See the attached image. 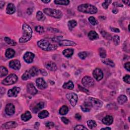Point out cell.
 Listing matches in <instances>:
<instances>
[{
	"mask_svg": "<svg viewBox=\"0 0 130 130\" xmlns=\"http://www.w3.org/2000/svg\"><path fill=\"white\" fill-rule=\"evenodd\" d=\"M58 43L59 45L62 46H73L76 45L75 42L68 40H59Z\"/></svg>",
	"mask_w": 130,
	"mask_h": 130,
	"instance_id": "15",
	"label": "cell"
},
{
	"mask_svg": "<svg viewBox=\"0 0 130 130\" xmlns=\"http://www.w3.org/2000/svg\"><path fill=\"white\" fill-rule=\"evenodd\" d=\"M112 12L114 14H116L118 12V10L117 9H113L112 10Z\"/></svg>",
	"mask_w": 130,
	"mask_h": 130,
	"instance_id": "61",
	"label": "cell"
},
{
	"mask_svg": "<svg viewBox=\"0 0 130 130\" xmlns=\"http://www.w3.org/2000/svg\"><path fill=\"white\" fill-rule=\"evenodd\" d=\"M38 117L41 119L46 118L49 116V112L46 110H43L38 114Z\"/></svg>",
	"mask_w": 130,
	"mask_h": 130,
	"instance_id": "33",
	"label": "cell"
},
{
	"mask_svg": "<svg viewBox=\"0 0 130 130\" xmlns=\"http://www.w3.org/2000/svg\"><path fill=\"white\" fill-rule=\"evenodd\" d=\"M87 124L91 129H92L96 127V122L94 120H88L87 122Z\"/></svg>",
	"mask_w": 130,
	"mask_h": 130,
	"instance_id": "39",
	"label": "cell"
},
{
	"mask_svg": "<svg viewBox=\"0 0 130 130\" xmlns=\"http://www.w3.org/2000/svg\"><path fill=\"white\" fill-rule=\"evenodd\" d=\"M113 5L116 7H123L122 4H120V3L117 2H114L113 4Z\"/></svg>",
	"mask_w": 130,
	"mask_h": 130,
	"instance_id": "51",
	"label": "cell"
},
{
	"mask_svg": "<svg viewBox=\"0 0 130 130\" xmlns=\"http://www.w3.org/2000/svg\"><path fill=\"white\" fill-rule=\"evenodd\" d=\"M78 87H79V90H80V91H84V92H88V91L87 90V89H85V88H83V87H81L80 85H78Z\"/></svg>",
	"mask_w": 130,
	"mask_h": 130,
	"instance_id": "55",
	"label": "cell"
},
{
	"mask_svg": "<svg viewBox=\"0 0 130 130\" xmlns=\"http://www.w3.org/2000/svg\"><path fill=\"white\" fill-rule=\"evenodd\" d=\"M35 30L37 33H38L39 34H43L45 33V29H44V28L40 25L36 27L35 28Z\"/></svg>",
	"mask_w": 130,
	"mask_h": 130,
	"instance_id": "42",
	"label": "cell"
},
{
	"mask_svg": "<svg viewBox=\"0 0 130 130\" xmlns=\"http://www.w3.org/2000/svg\"><path fill=\"white\" fill-rule=\"evenodd\" d=\"M82 83L85 87H91L94 85L95 81L91 77L88 76H85L82 79Z\"/></svg>",
	"mask_w": 130,
	"mask_h": 130,
	"instance_id": "6",
	"label": "cell"
},
{
	"mask_svg": "<svg viewBox=\"0 0 130 130\" xmlns=\"http://www.w3.org/2000/svg\"><path fill=\"white\" fill-rule=\"evenodd\" d=\"M74 84L72 81H69L68 82L64 83L63 87L65 89H68V90H72L74 88Z\"/></svg>",
	"mask_w": 130,
	"mask_h": 130,
	"instance_id": "29",
	"label": "cell"
},
{
	"mask_svg": "<svg viewBox=\"0 0 130 130\" xmlns=\"http://www.w3.org/2000/svg\"><path fill=\"white\" fill-rule=\"evenodd\" d=\"M32 118V115L29 111H27L24 113L21 116V120L24 121H27Z\"/></svg>",
	"mask_w": 130,
	"mask_h": 130,
	"instance_id": "25",
	"label": "cell"
},
{
	"mask_svg": "<svg viewBox=\"0 0 130 130\" xmlns=\"http://www.w3.org/2000/svg\"><path fill=\"white\" fill-rule=\"evenodd\" d=\"M98 51H99L100 56L102 58H104L106 57V56H107L106 51L105 50L104 48H100L98 50Z\"/></svg>",
	"mask_w": 130,
	"mask_h": 130,
	"instance_id": "38",
	"label": "cell"
},
{
	"mask_svg": "<svg viewBox=\"0 0 130 130\" xmlns=\"http://www.w3.org/2000/svg\"><path fill=\"white\" fill-rule=\"evenodd\" d=\"M130 62L126 63L125 64V69L126 70H127V71H130Z\"/></svg>",
	"mask_w": 130,
	"mask_h": 130,
	"instance_id": "52",
	"label": "cell"
},
{
	"mask_svg": "<svg viewBox=\"0 0 130 130\" xmlns=\"http://www.w3.org/2000/svg\"><path fill=\"white\" fill-rule=\"evenodd\" d=\"M92 75H93L94 78L98 81L102 80L104 76L103 71L101 69L99 68H96V69H95V70L93 71Z\"/></svg>",
	"mask_w": 130,
	"mask_h": 130,
	"instance_id": "9",
	"label": "cell"
},
{
	"mask_svg": "<svg viewBox=\"0 0 130 130\" xmlns=\"http://www.w3.org/2000/svg\"><path fill=\"white\" fill-rule=\"evenodd\" d=\"M88 37L89 39L91 40H94L99 38L98 34L94 31H91L89 32L88 34Z\"/></svg>",
	"mask_w": 130,
	"mask_h": 130,
	"instance_id": "26",
	"label": "cell"
},
{
	"mask_svg": "<svg viewBox=\"0 0 130 130\" xmlns=\"http://www.w3.org/2000/svg\"><path fill=\"white\" fill-rule=\"evenodd\" d=\"M36 17L37 18V19L41 21H44L45 19V17L44 16V15L41 11H39L37 12L36 14Z\"/></svg>",
	"mask_w": 130,
	"mask_h": 130,
	"instance_id": "34",
	"label": "cell"
},
{
	"mask_svg": "<svg viewBox=\"0 0 130 130\" xmlns=\"http://www.w3.org/2000/svg\"><path fill=\"white\" fill-rule=\"evenodd\" d=\"M61 120H62V121L64 122V123L66 125H67L69 124V120H68V118H67L66 117H62L61 118Z\"/></svg>",
	"mask_w": 130,
	"mask_h": 130,
	"instance_id": "50",
	"label": "cell"
},
{
	"mask_svg": "<svg viewBox=\"0 0 130 130\" xmlns=\"http://www.w3.org/2000/svg\"><path fill=\"white\" fill-rule=\"evenodd\" d=\"M44 107V103L42 102H40L34 107V108L33 109L32 111L34 113H37L39 111H40L41 109H43Z\"/></svg>",
	"mask_w": 130,
	"mask_h": 130,
	"instance_id": "24",
	"label": "cell"
},
{
	"mask_svg": "<svg viewBox=\"0 0 130 130\" xmlns=\"http://www.w3.org/2000/svg\"><path fill=\"white\" fill-rule=\"evenodd\" d=\"M5 2L4 1H0V7H1V9H3L4 6L5 5Z\"/></svg>",
	"mask_w": 130,
	"mask_h": 130,
	"instance_id": "57",
	"label": "cell"
},
{
	"mask_svg": "<svg viewBox=\"0 0 130 130\" xmlns=\"http://www.w3.org/2000/svg\"><path fill=\"white\" fill-rule=\"evenodd\" d=\"M77 25V23L76 21H75V20H70L68 23V28L70 31H72L73 29L75 28Z\"/></svg>",
	"mask_w": 130,
	"mask_h": 130,
	"instance_id": "31",
	"label": "cell"
},
{
	"mask_svg": "<svg viewBox=\"0 0 130 130\" xmlns=\"http://www.w3.org/2000/svg\"><path fill=\"white\" fill-rule=\"evenodd\" d=\"M5 88H3V87H1V95L2 96L5 93Z\"/></svg>",
	"mask_w": 130,
	"mask_h": 130,
	"instance_id": "58",
	"label": "cell"
},
{
	"mask_svg": "<svg viewBox=\"0 0 130 130\" xmlns=\"http://www.w3.org/2000/svg\"><path fill=\"white\" fill-rule=\"evenodd\" d=\"M77 9L79 11L84 13L96 14L98 12V9L95 6L89 4L80 5L78 7Z\"/></svg>",
	"mask_w": 130,
	"mask_h": 130,
	"instance_id": "3",
	"label": "cell"
},
{
	"mask_svg": "<svg viewBox=\"0 0 130 130\" xmlns=\"http://www.w3.org/2000/svg\"><path fill=\"white\" fill-rule=\"evenodd\" d=\"M15 51L12 49V48H8L6 51L5 56L8 58H13L15 55Z\"/></svg>",
	"mask_w": 130,
	"mask_h": 130,
	"instance_id": "27",
	"label": "cell"
},
{
	"mask_svg": "<svg viewBox=\"0 0 130 130\" xmlns=\"http://www.w3.org/2000/svg\"><path fill=\"white\" fill-rule=\"evenodd\" d=\"M4 40H5V41L10 45L15 46L17 44V43L15 41H14V40H12L11 39H10L9 37H5V38H4Z\"/></svg>",
	"mask_w": 130,
	"mask_h": 130,
	"instance_id": "35",
	"label": "cell"
},
{
	"mask_svg": "<svg viewBox=\"0 0 130 130\" xmlns=\"http://www.w3.org/2000/svg\"><path fill=\"white\" fill-rule=\"evenodd\" d=\"M29 72L30 74L31 77H35L37 76L39 73V70L36 67H33L29 70Z\"/></svg>",
	"mask_w": 130,
	"mask_h": 130,
	"instance_id": "23",
	"label": "cell"
},
{
	"mask_svg": "<svg viewBox=\"0 0 130 130\" xmlns=\"http://www.w3.org/2000/svg\"><path fill=\"white\" fill-rule=\"evenodd\" d=\"M9 67L14 70H18L20 68L21 64L19 61H18V59H14L10 62Z\"/></svg>",
	"mask_w": 130,
	"mask_h": 130,
	"instance_id": "16",
	"label": "cell"
},
{
	"mask_svg": "<svg viewBox=\"0 0 130 130\" xmlns=\"http://www.w3.org/2000/svg\"><path fill=\"white\" fill-rule=\"evenodd\" d=\"M75 118L78 120H80L81 119V116L79 113H77L75 115Z\"/></svg>",
	"mask_w": 130,
	"mask_h": 130,
	"instance_id": "56",
	"label": "cell"
},
{
	"mask_svg": "<svg viewBox=\"0 0 130 130\" xmlns=\"http://www.w3.org/2000/svg\"><path fill=\"white\" fill-rule=\"evenodd\" d=\"M101 34L103 36V37L105 39L107 40H111L112 39V37H111V35L109 34L108 33H107L105 31H103L101 32Z\"/></svg>",
	"mask_w": 130,
	"mask_h": 130,
	"instance_id": "43",
	"label": "cell"
},
{
	"mask_svg": "<svg viewBox=\"0 0 130 130\" xmlns=\"http://www.w3.org/2000/svg\"><path fill=\"white\" fill-rule=\"evenodd\" d=\"M122 2H123L125 4V5H129V3L130 2V1H122Z\"/></svg>",
	"mask_w": 130,
	"mask_h": 130,
	"instance_id": "59",
	"label": "cell"
},
{
	"mask_svg": "<svg viewBox=\"0 0 130 130\" xmlns=\"http://www.w3.org/2000/svg\"><path fill=\"white\" fill-rule=\"evenodd\" d=\"M42 2H43V3H49L51 2L50 0H48V1H46V0H45V1H44V0H42Z\"/></svg>",
	"mask_w": 130,
	"mask_h": 130,
	"instance_id": "60",
	"label": "cell"
},
{
	"mask_svg": "<svg viewBox=\"0 0 130 130\" xmlns=\"http://www.w3.org/2000/svg\"><path fill=\"white\" fill-rule=\"evenodd\" d=\"M27 91L28 93L31 95H35L38 92L36 88L33 83H29L27 85Z\"/></svg>",
	"mask_w": 130,
	"mask_h": 130,
	"instance_id": "19",
	"label": "cell"
},
{
	"mask_svg": "<svg viewBox=\"0 0 130 130\" xmlns=\"http://www.w3.org/2000/svg\"><path fill=\"white\" fill-rule=\"evenodd\" d=\"M130 76L129 75H126L123 78V80L125 82L128 84L130 83Z\"/></svg>",
	"mask_w": 130,
	"mask_h": 130,
	"instance_id": "48",
	"label": "cell"
},
{
	"mask_svg": "<svg viewBox=\"0 0 130 130\" xmlns=\"http://www.w3.org/2000/svg\"><path fill=\"white\" fill-rule=\"evenodd\" d=\"M37 86L40 90H44L47 87V84L42 78H39L36 81Z\"/></svg>",
	"mask_w": 130,
	"mask_h": 130,
	"instance_id": "11",
	"label": "cell"
},
{
	"mask_svg": "<svg viewBox=\"0 0 130 130\" xmlns=\"http://www.w3.org/2000/svg\"><path fill=\"white\" fill-rule=\"evenodd\" d=\"M88 21L93 25H96L98 24V21L96 20V18L92 16H91L88 18Z\"/></svg>",
	"mask_w": 130,
	"mask_h": 130,
	"instance_id": "44",
	"label": "cell"
},
{
	"mask_svg": "<svg viewBox=\"0 0 130 130\" xmlns=\"http://www.w3.org/2000/svg\"><path fill=\"white\" fill-rule=\"evenodd\" d=\"M87 56V52L83 51L80 52L78 53V57L82 59H84Z\"/></svg>",
	"mask_w": 130,
	"mask_h": 130,
	"instance_id": "45",
	"label": "cell"
},
{
	"mask_svg": "<svg viewBox=\"0 0 130 130\" xmlns=\"http://www.w3.org/2000/svg\"><path fill=\"white\" fill-rule=\"evenodd\" d=\"M17 124L15 121H9L4 124L2 125V128L3 129H11L17 127Z\"/></svg>",
	"mask_w": 130,
	"mask_h": 130,
	"instance_id": "17",
	"label": "cell"
},
{
	"mask_svg": "<svg viewBox=\"0 0 130 130\" xmlns=\"http://www.w3.org/2000/svg\"><path fill=\"white\" fill-rule=\"evenodd\" d=\"M45 67L46 69L51 71H55L58 69L56 64L51 61L47 62L45 64Z\"/></svg>",
	"mask_w": 130,
	"mask_h": 130,
	"instance_id": "18",
	"label": "cell"
},
{
	"mask_svg": "<svg viewBox=\"0 0 130 130\" xmlns=\"http://www.w3.org/2000/svg\"><path fill=\"white\" fill-rule=\"evenodd\" d=\"M35 58V54L31 52H27L24 55V61L28 63V64H30L32 63L34 60V58Z\"/></svg>",
	"mask_w": 130,
	"mask_h": 130,
	"instance_id": "10",
	"label": "cell"
},
{
	"mask_svg": "<svg viewBox=\"0 0 130 130\" xmlns=\"http://www.w3.org/2000/svg\"><path fill=\"white\" fill-rule=\"evenodd\" d=\"M45 125H46V127H47L48 128H50V129L53 128L54 126V124L53 123V122H51V121L47 122L45 124Z\"/></svg>",
	"mask_w": 130,
	"mask_h": 130,
	"instance_id": "49",
	"label": "cell"
},
{
	"mask_svg": "<svg viewBox=\"0 0 130 130\" xmlns=\"http://www.w3.org/2000/svg\"><path fill=\"white\" fill-rule=\"evenodd\" d=\"M5 110L6 113L9 116L13 115L15 113V107L11 103H9L6 106Z\"/></svg>",
	"mask_w": 130,
	"mask_h": 130,
	"instance_id": "12",
	"label": "cell"
},
{
	"mask_svg": "<svg viewBox=\"0 0 130 130\" xmlns=\"http://www.w3.org/2000/svg\"><path fill=\"white\" fill-rule=\"evenodd\" d=\"M74 50L71 48H69V49H66L63 51V55L67 58H71L74 54Z\"/></svg>",
	"mask_w": 130,
	"mask_h": 130,
	"instance_id": "22",
	"label": "cell"
},
{
	"mask_svg": "<svg viewBox=\"0 0 130 130\" xmlns=\"http://www.w3.org/2000/svg\"><path fill=\"white\" fill-rule=\"evenodd\" d=\"M6 13L8 14H12L15 12V7L12 3H9L7 5L6 8Z\"/></svg>",
	"mask_w": 130,
	"mask_h": 130,
	"instance_id": "21",
	"label": "cell"
},
{
	"mask_svg": "<svg viewBox=\"0 0 130 130\" xmlns=\"http://www.w3.org/2000/svg\"><path fill=\"white\" fill-rule=\"evenodd\" d=\"M39 72L43 76H47V73L45 70L42 69H40V70H39Z\"/></svg>",
	"mask_w": 130,
	"mask_h": 130,
	"instance_id": "54",
	"label": "cell"
},
{
	"mask_svg": "<svg viewBox=\"0 0 130 130\" xmlns=\"http://www.w3.org/2000/svg\"><path fill=\"white\" fill-rule=\"evenodd\" d=\"M18 80V77L16 75L14 74H10L8 76H7L5 79H4L2 83L4 85H10L15 83Z\"/></svg>",
	"mask_w": 130,
	"mask_h": 130,
	"instance_id": "5",
	"label": "cell"
},
{
	"mask_svg": "<svg viewBox=\"0 0 130 130\" xmlns=\"http://www.w3.org/2000/svg\"><path fill=\"white\" fill-rule=\"evenodd\" d=\"M110 29L111 31H112L115 33H120V30L119 29L116 28H114V27H110Z\"/></svg>",
	"mask_w": 130,
	"mask_h": 130,
	"instance_id": "53",
	"label": "cell"
},
{
	"mask_svg": "<svg viewBox=\"0 0 130 130\" xmlns=\"http://www.w3.org/2000/svg\"><path fill=\"white\" fill-rule=\"evenodd\" d=\"M128 101V98L125 95H120L117 98V102L120 105L124 104Z\"/></svg>",
	"mask_w": 130,
	"mask_h": 130,
	"instance_id": "28",
	"label": "cell"
},
{
	"mask_svg": "<svg viewBox=\"0 0 130 130\" xmlns=\"http://www.w3.org/2000/svg\"><path fill=\"white\" fill-rule=\"evenodd\" d=\"M112 40H113V42L114 44L115 45H118L119 44H120V37L117 35H114L112 37Z\"/></svg>",
	"mask_w": 130,
	"mask_h": 130,
	"instance_id": "41",
	"label": "cell"
},
{
	"mask_svg": "<svg viewBox=\"0 0 130 130\" xmlns=\"http://www.w3.org/2000/svg\"><path fill=\"white\" fill-rule=\"evenodd\" d=\"M102 61L104 64H105L107 66H110V67H114L115 66V64L114 63V62L110 59H103Z\"/></svg>",
	"mask_w": 130,
	"mask_h": 130,
	"instance_id": "36",
	"label": "cell"
},
{
	"mask_svg": "<svg viewBox=\"0 0 130 130\" xmlns=\"http://www.w3.org/2000/svg\"><path fill=\"white\" fill-rule=\"evenodd\" d=\"M37 45L41 49L45 51H51L57 49L58 46L55 44L50 43L48 41L42 39L37 42Z\"/></svg>",
	"mask_w": 130,
	"mask_h": 130,
	"instance_id": "2",
	"label": "cell"
},
{
	"mask_svg": "<svg viewBox=\"0 0 130 130\" xmlns=\"http://www.w3.org/2000/svg\"><path fill=\"white\" fill-rule=\"evenodd\" d=\"M101 130H111V128H109V127H106V128H102V129H101Z\"/></svg>",
	"mask_w": 130,
	"mask_h": 130,
	"instance_id": "62",
	"label": "cell"
},
{
	"mask_svg": "<svg viewBox=\"0 0 130 130\" xmlns=\"http://www.w3.org/2000/svg\"><path fill=\"white\" fill-rule=\"evenodd\" d=\"M92 108V105L91 104V103L90 101L88 100V101H85L82 105L81 106V108L82 110L84 112H90Z\"/></svg>",
	"mask_w": 130,
	"mask_h": 130,
	"instance_id": "14",
	"label": "cell"
},
{
	"mask_svg": "<svg viewBox=\"0 0 130 130\" xmlns=\"http://www.w3.org/2000/svg\"><path fill=\"white\" fill-rule=\"evenodd\" d=\"M113 118L110 116H107L102 119L103 123L107 125H110L113 123Z\"/></svg>",
	"mask_w": 130,
	"mask_h": 130,
	"instance_id": "20",
	"label": "cell"
},
{
	"mask_svg": "<svg viewBox=\"0 0 130 130\" xmlns=\"http://www.w3.org/2000/svg\"><path fill=\"white\" fill-rule=\"evenodd\" d=\"M130 88H128L127 90V93H128V95L130 94Z\"/></svg>",
	"mask_w": 130,
	"mask_h": 130,
	"instance_id": "63",
	"label": "cell"
},
{
	"mask_svg": "<svg viewBox=\"0 0 130 130\" xmlns=\"http://www.w3.org/2000/svg\"><path fill=\"white\" fill-rule=\"evenodd\" d=\"M54 3L57 5H68L70 4V1L68 0H55Z\"/></svg>",
	"mask_w": 130,
	"mask_h": 130,
	"instance_id": "32",
	"label": "cell"
},
{
	"mask_svg": "<svg viewBox=\"0 0 130 130\" xmlns=\"http://www.w3.org/2000/svg\"><path fill=\"white\" fill-rule=\"evenodd\" d=\"M23 36L19 39V42L20 43H24L28 42L32 37L33 31L31 28L27 24H24L23 25Z\"/></svg>",
	"mask_w": 130,
	"mask_h": 130,
	"instance_id": "1",
	"label": "cell"
},
{
	"mask_svg": "<svg viewBox=\"0 0 130 130\" xmlns=\"http://www.w3.org/2000/svg\"><path fill=\"white\" fill-rule=\"evenodd\" d=\"M75 130H87L88 129L86 128L85 127L84 125H76L75 128H74V129Z\"/></svg>",
	"mask_w": 130,
	"mask_h": 130,
	"instance_id": "47",
	"label": "cell"
},
{
	"mask_svg": "<svg viewBox=\"0 0 130 130\" xmlns=\"http://www.w3.org/2000/svg\"><path fill=\"white\" fill-rule=\"evenodd\" d=\"M69 111V108L66 105H63L62 106L61 108L59 110V113L61 115H66L68 113Z\"/></svg>",
	"mask_w": 130,
	"mask_h": 130,
	"instance_id": "30",
	"label": "cell"
},
{
	"mask_svg": "<svg viewBox=\"0 0 130 130\" xmlns=\"http://www.w3.org/2000/svg\"><path fill=\"white\" fill-rule=\"evenodd\" d=\"M20 91V88L18 87H14L10 89L8 92V96L9 97H16Z\"/></svg>",
	"mask_w": 130,
	"mask_h": 130,
	"instance_id": "13",
	"label": "cell"
},
{
	"mask_svg": "<svg viewBox=\"0 0 130 130\" xmlns=\"http://www.w3.org/2000/svg\"><path fill=\"white\" fill-rule=\"evenodd\" d=\"M43 11L47 15L55 18H61L63 16V12L59 10L47 8L44 9Z\"/></svg>",
	"mask_w": 130,
	"mask_h": 130,
	"instance_id": "4",
	"label": "cell"
},
{
	"mask_svg": "<svg viewBox=\"0 0 130 130\" xmlns=\"http://www.w3.org/2000/svg\"><path fill=\"white\" fill-rule=\"evenodd\" d=\"M66 97L73 107H74L77 104L78 102V96L75 93H74V92L69 93L67 94Z\"/></svg>",
	"mask_w": 130,
	"mask_h": 130,
	"instance_id": "7",
	"label": "cell"
},
{
	"mask_svg": "<svg viewBox=\"0 0 130 130\" xmlns=\"http://www.w3.org/2000/svg\"><path fill=\"white\" fill-rule=\"evenodd\" d=\"M111 2L112 1H111V0H110V1H105L102 4V6L103 8L105 9H107L108 8V7L109 5H110V4L111 3Z\"/></svg>",
	"mask_w": 130,
	"mask_h": 130,
	"instance_id": "46",
	"label": "cell"
},
{
	"mask_svg": "<svg viewBox=\"0 0 130 130\" xmlns=\"http://www.w3.org/2000/svg\"><path fill=\"white\" fill-rule=\"evenodd\" d=\"M88 100L91 103L92 107H94L96 109H98L103 106L102 102L99 99L90 97L88 98Z\"/></svg>",
	"mask_w": 130,
	"mask_h": 130,
	"instance_id": "8",
	"label": "cell"
},
{
	"mask_svg": "<svg viewBox=\"0 0 130 130\" xmlns=\"http://www.w3.org/2000/svg\"><path fill=\"white\" fill-rule=\"evenodd\" d=\"M32 77L30 75V74H29V70L28 71H26L23 74V75L21 76V78L23 80H29Z\"/></svg>",
	"mask_w": 130,
	"mask_h": 130,
	"instance_id": "40",
	"label": "cell"
},
{
	"mask_svg": "<svg viewBox=\"0 0 130 130\" xmlns=\"http://www.w3.org/2000/svg\"><path fill=\"white\" fill-rule=\"evenodd\" d=\"M8 74V70L4 67H1V73H0V77H3L6 76Z\"/></svg>",
	"mask_w": 130,
	"mask_h": 130,
	"instance_id": "37",
	"label": "cell"
}]
</instances>
